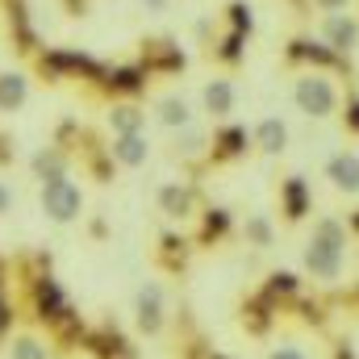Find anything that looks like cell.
Returning a JSON list of instances; mask_svg holds the SVG:
<instances>
[{
  "mask_svg": "<svg viewBox=\"0 0 359 359\" xmlns=\"http://www.w3.org/2000/svg\"><path fill=\"white\" fill-rule=\"evenodd\" d=\"M347 247H351V230L343 217L334 213H322L309 234H305V247H301V268L309 280L318 284H339L343 271H347Z\"/></svg>",
  "mask_w": 359,
  "mask_h": 359,
  "instance_id": "1",
  "label": "cell"
},
{
  "mask_svg": "<svg viewBox=\"0 0 359 359\" xmlns=\"http://www.w3.org/2000/svg\"><path fill=\"white\" fill-rule=\"evenodd\" d=\"M288 96H292V109L309 121H326L343 109V88H339L334 72H326V67H297Z\"/></svg>",
  "mask_w": 359,
  "mask_h": 359,
  "instance_id": "2",
  "label": "cell"
},
{
  "mask_svg": "<svg viewBox=\"0 0 359 359\" xmlns=\"http://www.w3.org/2000/svg\"><path fill=\"white\" fill-rule=\"evenodd\" d=\"M84 205H88V196H84V188L72 176L38 184V209H42V217H46L50 226H72V222H80V217H84Z\"/></svg>",
  "mask_w": 359,
  "mask_h": 359,
  "instance_id": "3",
  "label": "cell"
},
{
  "mask_svg": "<svg viewBox=\"0 0 359 359\" xmlns=\"http://www.w3.org/2000/svg\"><path fill=\"white\" fill-rule=\"evenodd\" d=\"M130 313H134V330L138 334H147V339L163 334V322H168V292H163V284L159 280H142L138 292H134Z\"/></svg>",
  "mask_w": 359,
  "mask_h": 359,
  "instance_id": "4",
  "label": "cell"
},
{
  "mask_svg": "<svg viewBox=\"0 0 359 359\" xmlns=\"http://www.w3.org/2000/svg\"><path fill=\"white\" fill-rule=\"evenodd\" d=\"M318 42L334 55H351L359 50V13L355 8H343V13H322L318 17Z\"/></svg>",
  "mask_w": 359,
  "mask_h": 359,
  "instance_id": "5",
  "label": "cell"
},
{
  "mask_svg": "<svg viewBox=\"0 0 359 359\" xmlns=\"http://www.w3.org/2000/svg\"><path fill=\"white\" fill-rule=\"evenodd\" d=\"M196 100L192 96H184L180 88H168L159 92L155 100H151V121L159 126V130H168V134H180V130H188V126H196Z\"/></svg>",
  "mask_w": 359,
  "mask_h": 359,
  "instance_id": "6",
  "label": "cell"
},
{
  "mask_svg": "<svg viewBox=\"0 0 359 359\" xmlns=\"http://www.w3.org/2000/svg\"><path fill=\"white\" fill-rule=\"evenodd\" d=\"M196 109L213 121H226L234 109H238V84L230 76H209L201 84V96H196Z\"/></svg>",
  "mask_w": 359,
  "mask_h": 359,
  "instance_id": "7",
  "label": "cell"
},
{
  "mask_svg": "<svg viewBox=\"0 0 359 359\" xmlns=\"http://www.w3.org/2000/svg\"><path fill=\"white\" fill-rule=\"evenodd\" d=\"M322 176L330 180V188H334L339 196H359V151H351V147L334 151V155L322 163Z\"/></svg>",
  "mask_w": 359,
  "mask_h": 359,
  "instance_id": "8",
  "label": "cell"
},
{
  "mask_svg": "<svg viewBox=\"0 0 359 359\" xmlns=\"http://www.w3.org/2000/svg\"><path fill=\"white\" fill-rule=\"evenodd\" d=\"M155 205H159V213L172 217V222H192V217H196V192H192L184 180H163L159 192H155Z\"/></svg>",
  "mask_w": 359,
  "mask_h": 359,
  "instance_id": "9",
  "label": "cell"
},
{
  "mask_svg": "<svg viewBox=\"0 0 359 359\" xmlns=\"http://www.w3.org/2000/svg\"><path fill=\"white\" fill-rule=\"evenodd\" d=\"M288 142H292V134H288V121L284 117H259L255 121V130H251V147L259 151V155H268V159H280L284 151H288Z\"/></svg>",
  "mask_w": 359,
  "mask_h": 359,
  "instance_id": "10",
  "label": "cell"
},
{
  "mask_svg": "<svg viewBox=\"0 0 359 359\" xmlns=\"http://www.w3.org/2000/svg\"><path fill=\"white\" fill-rule=\"evenodd\" d=\"M29 176L38 184H50L59 176H72V151L63 142H50V147H38L29 155Z\"/></svg>",
  "mask_w": 359,
  "mask_h": 359,
  "instance_id": "11",
  "label": "cell"
},
{
  "mask_svg": "<svg viewBox=\"0 0 359 359\" xmlns=\"http://www.w3.org/2000/svg\"><path fill=\"white\" fill-rule=\"evenodd\" d=\"M147 121H151V113H147V104H138V100H113L109 104V113H104V126H109V134L117 138V134H147Z\"/></svg>",
  "mask_w": 359,
  "mask_h": 359,
  "instance_id": "12",
  "label": "cell"
},
{
  "mask_svg": "<svg viewBox=\"0 0 359 359\" xmlns=\"http://www.w3.org/2000/svg\"><path fill=\"white\" fill-rule=\"evenodd\" d=\"M109 159L126 172H138L151 163V138L147 134H117V138H109Z\"/></svg>",
  "mask_w": 359,
  "mask_h": 359,
  "instance_id": "13",
  "label": "cell"
},
{
  "mask_svg": "<svg viewBox=\"0 0 359 359\" xmlns=\"http://www.w3.org/2000/svg\"><path fill=\"white\" fill-rule=\"evenodd\" d=\"M172 155L176 159H201V155H213V138H209V130L196 121V126H188V130H180L172 134Z\"/></svg>",
  "mask_w": 359,
  "mask_h": 359,
  "instance_id": "14",
  "label": "cell"
},
{
  "mask_svg": "<svg viewBox=\"0 0 359 359\" xmlns=\"http://www.w3.org/2000/svg\"><path fill=\"white\" fill-rule=\"evenodd\" d=\"M29 100V76L25 72H0V113H17Z\"/></svg>",
  "mask_w": 359,
  "mask_h": 359,
  "instance_id": "15",
  "label": "cell"
},
{
  "mask_svg": "<svg viewBox=\"0 0 359 359\" xmlns=\"http://www.w3.org/2000/svg\"><path fill=\"white\" fill-rule=\"evenodd\" d=\"M243 243L255 247V251H268L271 243H276V222H271V213H247V222H243Z\"/></svg>",
  "mask_w": 359,
  "mask_h": 359,
  "instance_id": "16",
  "label": "cell"
},
{
  "mask_svg": "<svg viewBox=\"0 0 359 359\" xmlns=\"http://www.w3.org/2000/svg\"><path fill=\"white\" fill-rule=\"evenodd\" d=\"M4 355L8 359H50V347H46V339H38V334H29V330H17V334L8 339Z\"/></svg>",
  "mask_w": 359,
  "mask_h": 359,
  "instance_id": "17",
  "label": "cell"
},
{
  "mask_svg": "<svg viewBox=\"0 0 359 359\" xmlns=\"http://www.w3.org/2000/svg\"><path fill=\"white\" fill-rule=\"evenodd\" d=\"M226 17H230V29H234V34H251V25H255V21H251V8H247L243 0H230V4H226Z\"/></svg>",
  "mask_w": 359,
  "mask_h": 359,
  "instance_id": "18",
  "label": "cell"
},
{
  "mask_svg": "<svg viewBox=\"0 0 359 359\" xmlns=\"http://www.w3.org/2000/svg\"><path fill=\"white\" fill-rule=\"evenodd\" d=\"M268 359H309V351L297 347V343H276V347L268 351Z\"/></svg>",
  "mask_w": 359,
  "mask_h": 359,
  "instance_id": "19",
  "label": "cell"
},
{
  "mask_svg": "<svg viewBox=\"0 0 359 359\" xmlns=\"http://www.w3.org/2000/svg\"><path fill=\"white\" fill-rule=\"evenodd\" d=\"M351 4H355V0H305L309 13H313V8H318V13H343V8H351Z\"/></svg>",
  "mask_w": 359,
  "mask_h": 359,
  "instance_id": "20",
  "label": "cell"
},
{
  "mask_svg": "<svg viewBox=\"0 0 359 359\" xmlns=\"http://www.w3.org/2000/svg\"><path fill=\"white\" fill-rule=\"evenodd\" d=\"M138 4H142V8H147L151 17H163V13L172 8V0H138Z\"/></svg>",
  "mask_w": 359,
  "mask_h": 359,
  "instance_id": "21",
  "label": "cell"
},
{
  "mask_svg": "<svg viewBox=\"0 0 359 359\" xmlns=\"http://www.w3.org/2000/svg\"><path fill=\"white\" fill-rule=\"evenodd\" d=\"M8 213H13V188L0 180V217H8Z\"/></svg>",
  "mask_w": 359,
  "mask_h": 359,
  "instance_id": "22",
  "label": "cell"
},
{
  "mask_svg": "<svg viewBox=\"0 0 359 359\" xmlns=\"http://www.w3.org/2000/svg\"><path fill=\"white\" fill-rule=\"evenodd\" d=\"M347 126H351V130H359V96H351V100H347Z\"/></svg>",
  "mask_w": 359,
  "mask_h": 359,
  "instance_id": "23",
  "label": "cell"
},
{
  "mask_svg": "<svg viewBox=\"0 0 359 359\" xmlns=\"http://www.w3.org/2000/svg\"><path fill=\"white\" fill-rule=\"evenodd\" d=\"M63 4H67L72 17H84V13H88V0H63Z\"/></svg>",
  "mask_w": 359,
  "mask_h": 359,
  "instance_id": "24",
  "label": "cell"
}]
</instances>
